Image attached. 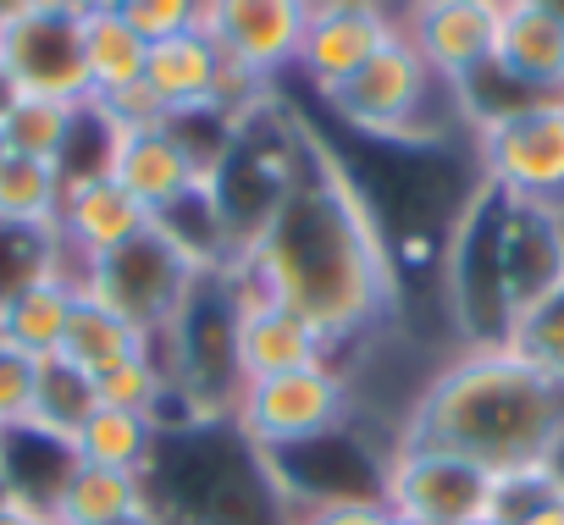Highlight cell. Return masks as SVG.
<instances>
[{
    "label": "cell",
    "mask_w": 564,
    "mask_h": 525,
    "mask_svg": "<svg viewBox=\"0 0 564 525\" xmlns=\"http://www.w3.org/2000/svg\"><path fill=\"white\" fill-rule=\"evenodd\" d=\"M144 56L150 45L128 29L122 12H89L84 18V73H89V100L122 95L144 78Z\"/></svg>",
    "instance_id": "20"
},
{
    "label": "cell",
    "mask_w": 564,
    "mask_h": 525,
    "mask_svg": "<svg viewBox=\"0 0 564 525\" xmlns=\"http://www.w3.org/2000/svg\"><path fill=\"white\" fill-rule=\"evenodd\" d=\"M95 7H100V12H122V7H128V0H95Z\"/></svg>",
    "instance_id": "37"
},
{
    "label": "cell",
    "mask_w": 564,
    "mask_h": 525,
    "mask_svg": "<svg viewBox=\"0 0 564 525\" xmlns=\"http://www.w3.org/2000/svg\"><path fill=\"white\" fill-rule=\"evenodd\" d=\"M73 305H78V272L40 277L34 288H23L18 299L0 305V338L29 349L34 360H51L62 349V338H67Z\"/></svg>",
    "instance_id": "17"
},
{
    "label": "cell",
    "mask_w": 564,
    "mask_h": 525,
    "mask_svg": "<svg viewBox=\"0 0 564 525\" xmlns=\"http://www.w3.org/2000/svg\"><path fill=\"white\" fill-rule=\"evenodd\" d=\"M18 7H29V0H0V23H7V18H12Z\"/></svg>",
    "instance_id": "36"
},
{
    "label": "cell",
    "mask_w": 564,
    "mask_h": 525,
    "mask_svg": "<svg viewBox=\"0 0 564 525\" xmlns=\"http://www.w3.org/2000/svg\"><path fill=\"white\" fill-rule=\"evenodd\" d=\"M34 387H40V360L18 343L0 338V431H18L34 415Z\"/></svg>",
    "instance_id": "27"
},
{
    "label": "cell",
    "mask_w": 564,
    "mask_h": 525,
    "mask_svg": "<svg viewBox=\"0 0 564 525\" xmlns=\"http://www.w3.org/2000/svg\"><path fill=\"white\" fill-rule=\"evenodd\" d=\"M89 382H95V404H100V409L150 415V420H161V431H166V404H172L177 393H172V382H166L161 354L122 360V365H111V371H100V376H89Z\"/></svg>",
    "instance_id": "26"
},
{
    "label": "cell",
    "mask_w": 564,
    "mask_h": 525,
    "mask_svg": "<svg viewBox=\"0 0 564 525\" xmlns=\"http://www.w3.org/2000/svg\"><path fill=\"white\" fill-rule=\"evenodd\" d=\"M150 508L144 497V475L133 470H106V464H73V475L62 481L56 503H51V525H111Z\"/></svg>",
    "instance_id": "18"
},
{
    "label": "cell",
    "mask_w": 564,
    "mask_h": 525,
    "mask_svg": "<svg viewBox=\"0 0 564 525\" xmlns=\"http://www.w3.org/2000/svg\"><path fill=\"white\" fill-rule=\"evenodd\" d=\"M95 409H100V404H95V382H89L84 371H73V365L56 360V354L40 360V387H34V415H29L34 431H45V437H56V442H73Z\"/></svg>",
    "instance_id": "23"
},
{
    "label": "cell",
    "mask_w": 564,
    "mask_h": 525,
    "mask_svg": "<svg viewBox=\"0 0 564 525\" xmlns=\"http://www.w3.org/2000/svg\"><path fill=\"white\" fill-rule=\"evenodd\" d=\"M0 155H7V144H0Z\"/></svg>",
    "instance_id": "41"
},
{
    "label": "cell",
    "mask_w": 564,
    "mask_h": 525,
    "mask_svg": "<svg viewBox=\"0 0 564 525\" xmlns=\"http://www.w3.org/2000/svg\"><path fill=\"white\" fill-rule=\"evenodd\" d=\"M564 431V387L503 343L454 354L410 404L399 442L459 453L492 475H531Z\"/></svg>",
    "instance_id": "2"
},
{
    "label": "cell",
    "mask_w": 564,
    "mask_h": 525,
    "mask_svg": "<svg viewBox=\"0 0 564 525\" xmlns=\"http://www.w3.org/2000/svg\"><path fill=\"white\" fill-rule=\"evenodd\" d=\"M84 111H89V100L73 106V100L23 95L7 111V122H0V144H7V155H29V161L62 166L67 150H73V139H78V128H84Z\"/></svg>",
    "instance_id": "21"
},
{
    "label": "cell",
    "mask_w": 564,
    "mask_h": 525,
    "mask_svg": "<svg viewBox=\"0 0 564 525\" xmlns=\"http://www.w3.org/2000/svg\"><path fill=\"white\" fill-rule=\"evenodd\" d=\"M0 525H51L34 503H23V497H12L7 508H0Z\"/></svg>",
    "instance_id": "32"
},
{
    "label": "cell",
    "mask_w": 564,
    "mask_h": 525,
    "mask_svg": "<svg viewBox=\"0 0 564 525\" xmlns=\"http://www.w3.org/2000/svg\"><path fill=\"white\" fill-rule=\"evenodd\" d=\"M139 354H155V343H150L139 327H128L122 316H111L106 305H95L89 294H78L56 360H67V365L84 371V376H100V371H111V365H122V360H139Z\"/></svg>",
    "instance_id": "19"
},
{
    "label": "cell",
    "mask_w": 564,
    "mask_h": 525,
    "mask_svg": "<svg viewBox=\"0 0 564 525\" xmlns=\"http://www.w3.org/2000/svg\"><path fill=\"white\" fill-rule=\"evenodd\" d=\"M393 40H399V12L388 0H316L294 73L316 84V95H327Z\"/></svg>",
    "instance_id": "11"
},
{
    "label": "cell",
    "mask_w": 564,
    "mask_h": 525,
    "mask_svg": "<svg viewBox=\"0 0 564 525\" xmlns=\"http://www.w3.org/2000/svg\"><path fill=\"white\" fill-rule=\"evenodd\" d=\"M476 525H503V519H476Z\"/></svg>",
    "instance_id": "39"
},
{
    "label": "cell",
    "mask_w": 564,
    "mask_h": 525,
    "mask_svg": "<svg viewBox=\"0 0 564 525\" xmlns=\"http://www.w3.org/2000/svg\"><path fill=\"white\" fill-rule=\"evenodd\" d=\"M388 519L393 514H388V503L377 492H366V497L344 492V497H316L294 525H388Z\"/></svg>",
    "instance_id": "29"
},
{
    "label": "cell",
    "mask_w": 564,
    "mask_h": 525,
    "mask_svg": "<svg viewBox=\"0 0 564 525\" xmlns=\"http://www.w3.org/2000/svg\"><path fill=\"white\" fill-rule=\"evenodd\" d=\"M199 7L205 0H128L122 18L144 45H155V40H177V34L199 29Z\"/></svg>",
    "instance_id": "28"
},
{
    "label": "cell",
    "mask_w": 564,
    "mask_h": 525,
    "mask_svg": "<svg viewBox=\"0 0 564 525\" xmlns=\"http://www.w3.org/2000/svg\"><path fill=\"white\" fill-rule=\"evenodd\" d=\"M0 67L18 78L23 95L45 100H89V73H84V18L51 12L40 0L18 7L0 23Z\"/></svg>",
    "instance_id": "9"
},
{
    "label": "cell",
    "mask_w": 564,
    "mask_h": 525,
    "mask_svg": "<svg viewBox=\"0 0 564 525\" xmlns=\"http://www.w3.org/2000/svg\"><path fill=\"white\" fill-rule=\"evenodd\" d=\"M316 0H205L199 7V34L221 51L227 67L254 78L260 89L294 73L305 23Z\"/></svg>",
    "instance_id": "8"
},
{
    "label": "cell",
    "mask_w": 564,
    "mask_h": 525,
    "mask_svg": "<svg viewBox=\"0 0 564 525\" xmlns=\"http://www.w3.org/2000/svg\"><path fill=\"white\" fill-rule=\"evenodd\" d=\"M514 525H564V497H553V492H542Z\"/></svg>",
    "instance_id": "31"
},
{
    "label": "cell",
    "mask_w": 564,
    "mask_h": 525,
    "mask_svg": "<svg viewBox=\"0 0 564 525\" xmlns=\"http://www.w3.org/2000/svg\"><path fill=\"white\" fill-rule=\"evenodd\" d=\"M492 73L525 95H564V0H503Z\"/></svg>",
    "instance_id": "13"
},
{
    "label": "cell",
    "mask_w": 564,
    "mask_h": 525,
    "mask_svg": "<svg viewBox=\"0 0 564 525\" xmlns=\"http://www.w3.org/2000/svg\"><path fill=\"white\" fill-rule=\"evenodd\" d=\"M221 272L238 294L305 316L333 349L382 321L399 299L382 221L355 188L349 166L327 150L300 161L294 183Z\"/></svg>",
    "instance_id": "1"
},
{
    "label": "cell",
    "mask_w": 564,
    "mask_h": 525,
    "mask_svg": "<svg viewBox=\"0 0 564 525\" xmlns=\"http://www.w3.org/2000/svg\"><path fill=\"white\" fill-rule=\"evenodd\" d=\"M23 100V89H18V78L7 73V67H0V122H7V111Z\"/></svg>",
    "instance_id": "33"
},
{
    "label": "cell",
    "mask_w": 564,
    "mask_h": 525,
    "mask_svg": "<svg viewBox=\"0 0 564 525\" xmlns=\"http://www.w3.org/2000/svg\"><path fill=\"white\" fill-rule=\"evenodd\" d=\"M388 525H404V519H388Z\"/></svg>",
    "instance_id": "40"
},
{
    "label": "cell",
    "mask_w": 564,
    "mask_h": 525,
    "mask_svg": "<svg viewBox=\"0 0 564 525\" xmlns=\"http://www.w3.org/2000/svg\"><path fill=\"white\" fill-rule=\"evenodd\" d=\"M0 437H7V431H0Z\"/></svg>",
    "instance_id": "42"
},
{
    "label": "cell",
    "mask_w": 564,
    "mask_h": 525,
    "mask_svg": "<svg viewBox=\"0 0 564 525\" xmlns=\"http://www.w3.org/2000/svg\"><path fill=\"white\" fill-rule=\"evenodd\" d=\"M111 525H161L150 508H139V514H128V519H111Z\"/></svg>",
    "instance_id": "35"
},
{
    "label": "cell",
    "mask_w": 564,
    "mask_h": 525,
    "mask_svg": "<svg viewBox=\"0 0 564 525\" xmlns=\"http://www.w3.org/2000/svg\"><path fill=\"white\" fill-rule=\"evenodd\" d=\"M106 133H111V144H106V177L122 194H133L150 216H166L183 199L210 194V183L199 177V166L188 161V150L166 133V122H150V128H111L106 122Z\"/></svg>",
    "instance_id": "12"
},
{
    "label": "cell",
    "mask_w": 564,
    "mask_h": 525,
    "mask_svg": "<svg viewBox=\"0 0 564 525\" xmlns=\"http://www.w3.org/2000/svg\"><path fill=\"white\" fill-rule=\"evenodd\" d=\"M536 475H542V486H547L553 497H564V431H558V442H553V448L542 453Z\"/></svg>",
    "instance_id": "30"
},
{
    "label": "cell",
    "mask_w": 564,
    "mask_h": 525,
    "mask_svg": "<svg viewBox=\"0 0 564 525\" xmlns=\"http://www.w3.org/2000/svg\"><path fill=\"white\" fill-rule=\"evenodd\" d=\"M62 210V166L0 155V221L7 227H56Z\"/></svg>",
    "instance_id": "25"
},
{
    "label": "cell",
    "mask_w": 564,
    "mask_h": 525,
    "mask_svg": "<svg viewBox=\"0 0 564 525\" xmlns=\"http://www.w3.org/2000/svg\"><path fill=\"white\" fill-rule=\"evenodd\" d=\"M150 221H155V216H150L133 194H122L106 172L67 177V183H62L56 232H62V243H67V254H73V266H84V260H95V254H111L117 243L139 238Z\"/></svg>",
    "instance_id": "15"
},
{
    "label": "cell",
    "mask_w": 564,
    "mask_h": 525,
    "mask_svg": "<svg viewBox=\"0 0 564 525\" xmlns=\"http://www.w3.org/2000/svg\"><path fill=\"white\" fill-rule=\"evenodd\" d=\"M437 95H454L421 56L415 45L399 34L393 45H382L355 78H344L338 89L322 95V106L355 128L360 139H382V144H426L437 139L432 128V106Z\"/></svg>",
    "instance_id": "4"
},
{
    "label": "cell",
    "mask_w": 564,
    "mask_h": 525,
    "mask_svg": "<svg viewBox=\"0 0 564 525\" xmlns=\"http://www.w3.org/2000/svg\"><path fill=\"white\" fill-rule=\"evenodd\" d=\"M12 503V492H7V481H0V508H7Z\"/></svg>",
    "instance_id": "38"
},
{
    "label": "cell",
    "mask_w": 564,
    "mask_h": 525,
    "mask_svg": "<svg viewBox=\"0 0 564 525\" xmlns=\"http://www.w3.org/2000/svg\"><path fill=\"white\" fill-rule=\"evenodd\" d=\"M161 442V420L150 415H128V409H95L84 420V431L73 437V453L84 464H106V470H133L144 475Z\"/></svg>",
    "instance_id": "22"
},
{
    "label": "cell",
    "mask_w": 564,
    "mask_h": 525,
    "mask_svg": "<svg viewBox=\"0 0 564 525\" xmlns=\"http://www.w3.org/2000/svg\"><path fill=\"white\" fill-rule=\"evenodd\" d=\"M503 349H509L520 365H531L536 376H547V382L564 387V283H553L542 299H531V305L509 321Z\"/></svg>",
    "instance_id": "24"
},
{
    "label": "cell",
    "mask_w": 564,
    "mask_h": 525,
    "mask_svg": "<svg viewBox=\"0 0 564 525\" xmlns=\"http://www.w3.org/2000/svg\"><path fill=\"white\" fill-rule=\"evenodd\" d=\"M144 95L161 106V117H177V111H199V106H216V84H221V51L188 29L177 40H155L150 56H144Z\"/></svg>",
    "instance_id": "16"
},
{
    "label": "cell",
    "mask_w": 564,
    "mask_h": 525,
    "mask_svg": "<svg viewBox=\"0 0 564 525\" xmlns=\"http://www.w3.org/2000/svg\"><path fill=\"white\" fill-rule=\"evenodd\" d=\"M498 12H503V0H410L399 12V34L459 95L492 67Z\"/></svg>",
    "instance_id": "10"
},
{
    "label": "cell",
    "mask_w": 564,
    "mask_h": 525,
    "mask_svg": "<svg viewBox=\"0 0 564 525\" xmlns=\"http://www.w3.org/2000/svg\"><path fill=\"white\" fill-rule=\"evenodd\" d=\"M377 497L404 525H476L498 508V475L421 442H399L382 464Z\"/></svg>",
    "instance_id": "6"
},
{
    "label": "cell",
    "mask_w": 564,
    "mask_h": 525,
    "mask_svg": "<svg viewBox=\"0 0 564 525\" xmlns=\"http://www.w3.org/2000/svg\"><path fill=\"white\" fill-rule=\"evenodd\" d=\"M476 166L503 199L564 216V95H531L476 122Z\"/></svg>",
    "instance_id": "5"
},
{
    "label": "cell",
    "mask_w": 564,
    "mask_h": 525,
    "mask_svg": "<svg viewBox=\"0 0 564 525\" xmlns=\"http://www.w3.org/2000/svg\"><path fill=\"white\" fill-rule=\"evenodd\" d=\"M349 404V387L333 365H311V371H282V376H260L243 382L232 398V426L254 453H289L305 442H322L327 431H338Z\"/></svg>",
    "instance_id": "7"
},
{
    "label": "cell",
    "mask_w": 564,
    "mask_h": 525,
    "mask_svg": "<svg viewBox=\"0 0 564 525\" xmlns=\"http://www.w3.org/2000/svg\"><path fill=\"white\" fill-rule=\"evenodd\" d=\"M210 272H221V266H210L205 254H194L161 221H150L139 238L117 243L111 254L84 260L78 266V294H89L95 305H106L111 316H122L128 327H139L155 343L177 321V310L188 305L199 277H210Z\"/></svg>",
    "instance_id": "3"
},
{
    "label": "cell",
    "mask_w": 564,
    "mask_h": 525,
    "mask_svg": "<svg viewBox=\"0 0 564 525\" xmlns=\"http://www.w3.org/2000/svg\"><path fill=\"white\" fill-rule=\"evenodd\" d=\"M40 7H51V12H67V18H89V12H95V0H40Z\"/></svg>",
    "instance_id": "34"
},
{
    "label": "cell",
    "mask_w": 564,
    "mask_h": 525,
    "mask_svg": "<svg viewBox=\"0 0 564 525\" xmlns=\"http://www.w3.org/2000/svg\"><path fill=\"white\" fill-rule=\"evenodd\" d=\"M232 354H238V376L260 382V376H282V371H311L327 365L333 343L294 310H282L271 299H249L238 294V316H232Z\"/></svg>",
    "instance_id": "14"
}]
</instances>
